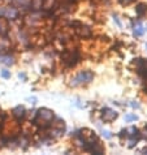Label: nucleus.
Listing matches in <instances>:
<instances>
[{
    "label": "nucleus",
    "mask_w": 147,
    "mask_h": 155,
    "mask_svg": "<svg viewBox=\"0 0 147 155\" xmlns=\"http://www.w3.org/2000/svg\"><path fill=\"white\" fill-rule=\"evenodd\" d=\"M0 76H2L3 78H9V77H11V72L7 71V69H4V71H2V73H0Z\"/></svg>",
    "instance_id": "obj_10"
},
{
    "label": "nucleus",
    "mask_w": 147,
    "mask_h": 155,
    "mask_svg": "<svg viewBox=\"0 0 147 155\" xmlns=\"http://www.w3.org/2000/svg\"><path fill=\"white\" fill-rule=\"evenodd\" d=\"M143 33H145V29H143V26H141V25H138L137 28H134V35L136 37H142Z\"/></svg>",
    "instance_id": "obj_7"
},
{
    "label": "nucleus",
    "mask_w": 147,
    "mask_h": 155,
    "mask_svg": "<svg viewBox=\"0 0 147 155\" xmlns=\"http://www.w3.org/2000/svg\"><path fill=\"white\" fill-rule=\"evenodd\" d=\"M69 25H70V26L72 28H74V29H77V28H78V26H81V22H80V21H72V22L70 24H69Z\"/></svg>",
    "instance_id": "obj_11"
},
{
    "label": "nucleus",
    "mask_w": 147,
    "mask_h": 155,
    "mask_svg": "<svg viewBox=\"0 0 147 155\" xmlns=\"http://www.w3.org/2000/svg\"><path fill=\"white\" fill-rule=\"evenodd\" d=\"M130 106L133 107V108H139V107H141L138 103H130Z\"/></svg>",
    "instance_id": "obj_15"
},
{
    "label": "nucleus",
    "mask_w": 147,
    "mask_h": 155,
    "mask_svg": "<svg viewBox=\"0 0 147 155\" xmlns=\"http://www.w3.org/2000/svg\"><path fill=\"white\" fill-rule=\"evenodd\" d=\"M146 12H147V5L145 3H141L136 7V13L138 15V17H143L146 15Z\"/></svg>",
    "instance_id": "obj_6"
},
{
    "label": "nucleus",
    "mask_w": 147,
    "mask_h": 155,
    "mask_svg": "<svg viewBox=\"0 0 147 155\" xmlns=\"http://www.w3.org/2000/svg\"><path fill=\"white\" fill-rule=\"evenodd\" d=\"M18 77H20V78H22V80H26V76H25L24 73H22V74H21V73H20V74H18Z\"/></svg>",
    "instance_id": "obj_16"
},
{
    "label": "nucleus",
    "mask_w": 147,
    "mask_h": 155,
    "mask_svg": "<svg viewBox=\"0 0 147 155\" xmlns=\"http://www.w3.org/2000/svg\"><path fill=\"white\" fill-rule=\"evenodd\" d=\"M113 20H115V22L119 25V26H121V22H120V20L117 18V16H113Z\"/></svg>",
    "instance_id": "obj_14"
},
{
    "label": "nucleus",
    "mask_w": 147,
    "mask_h": 155,
    "mask_svg": "<svg viewBox=\"0 0 147 155\" xmlns=\"http://www.w3.org/2000/svg\"><path fill=\"white\" fill-rule=\"evenodd\" d=\"M76 30H77V34H78L80 37H82V38H89V37L93 35V31H91V29H90L89 26H83V25H81V26H78Z\"/></svg>",
    "instance_id": "obj_5"
},
{
    "label": "nucleus",
    "mask_w": 147,
    "mask_h": 155,
    "mask_svg": "<svg viewBox=\"0 0 147 155\" xmlns=\"http://www.w3.org/2000/svg\"><path fill=\"white\" fill-rule=\"evenodd\" d=\"M81 60V55L77 50L74 51H64L61 54V61L64 63V65L68 68L74 67L77 63H80Z\"/></svg>",
    "instance_id": "obj_2"
},
{
    "label": "nucleus",
    "mask_w": 147,
    "mask_h": 155,
    "mask_svg": "<svg viewBox=\"0 0 147 155\" xmlns=\"http://www.w3.org/2000/svg\"><path fill=\"white\" fill-rule=\"evenodd\" d=\"M145 129H147V124H146V127H145Z\"/></svg>",
    "instance_id": "obj_17"
},
{
    "label": "nucleus",
    "mask_w": 147,
    "mask_h": 155,
    "mask_svg": "<svg viewBox=\"0 0 147 155\" xmlns=\"http://www.w3.org/2000/svg\"><path fill=\"white\" fill-rule=\"evenodd\" d=\"M106 111H107V112H104V111H103V116H102V119L104 120L106 123H111V121H113V120H116V119H117L119 114L116 112V111L107 110V108H106Z\"/></svg>",
    "instance_id": "obj_4"
},
{
    "label": "nucleus",
    "mask_w": 147,
    "mask_h": 155,
    "mask_svg": "<svg viewBox=\"0 0 147 155\" xmlns=\"http://www.w3.org/2000/svg\"><path fill=\"white\" fill-rule=\"evenodd\" d=\"M26 110H25V107L24 106H17L15 107L13 110H12V115L15 116V117L18 120V121H21V120H24L25 119V116H26Z\"/></svg>",
    "instance_id": "obj_3"
},
{
    "label": "nucleus",
    "mask_w": 147,
    "mask_h": 155,
    "mask_svg": "<svg viewBox=\"0 0 147 155\" xmlns=\"http://www.w3.org/2000/svg\"><path fill=\"white\" fill-rule=\"evenodd\" d=\"M125 120H126V121H137L138 116L137 115H126L125 116Z\"/></svg>",
    "instance_id": "obj_9"
},
{
    "label": "nucleus",
    "mask_w": 147,
    "mask_h": 155,
    "mask_svg": "<svg viewBox=\"0 0 147 155\" xmlns=\"http://www.w3.org/2000/svg\"><path fill=\"white\" fill-rule=\"evenodd\" d=\"M133 2H136V0H119V3L120 4H125V5H128V4H130V3H133Z\"/></svg>",
    "instance_id": "obj_12"
},
{
    "label": "nucleus",
    "mask_w": 147,
    "mask_h": 155,
    "mask_svg": "<svg viewBox=\"0 0 147 155\" xmlns=\"http://www.w3.org/2000/svg\"><path fill=\"white\" fill-rule=\"evenodd\" d=\"M93 80H94V73L91 71H82L78 73V74H76L70 80V82H69V85L73 86V87H76V86L90 84Z\"/></svg>",
    "instance_id": "obj_1"
},
{
    "label": "nucleus",
    "mask_w": 147,
    "mask_h": 155,
    "mask_svg": "<svg viewBox=\"0 0 147 155\" xmlns=\"http://www.w3.org/2000/svg\"><path fill=\"white\" fill-rule=\"evenodd\" d=\"M102 133H103V136H104V137H106V138H108V140H109V138H111V137H112V134H111V132H108V130H103Z\"/></svg>",
    "instance_id": "obj_13"
},
{
    "label": "nucleus",
    "mask_w": 147,
    "mask_h": 155,
    "mask_svg": "<svg viewBox=\"0 0 147 155\" xmlns=\"http://www.w3.org/2000/svg\"><path fill=\"white\" fill-rule=\"evenodd\" d=\"M0 63L7 64V65H12V64H13V59L9 58V56H3L2 59H0Z\"/></svg>",
    "instance_id": "obj_8"
}]
</instances>
